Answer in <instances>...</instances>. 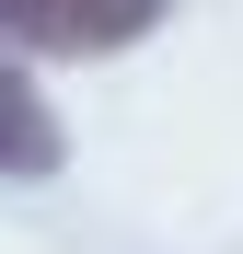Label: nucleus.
<instances>
[{"label":"nucleus","mask_w":243,"mask_h":254,"mask_svg":"<svg viewBox=\"0 0 243 254\" xmlns=\"http://www.w3.org/2000/svg\"><path fill=\"white\" fill-rule=\"evenodd\" d=\"M47 162H58V127H47V104H35L12 69H0V174H47Z\"/></svg>","instance_id":"obj_2"},{"label":"nucleus","mask_w":243,"mask_h":254,"mask_svg":"<svg viewBox=\"0 0 243 254\" xmlns=\"http://www.w3.org/2000/svg\"><path fill=\"white\" fill-rule=\"evenodd\" d=\"M151 23H162V0H0V47H58V58L128 47Z\"/></svg>","instance_id":"obj_1"}]
</instances>
